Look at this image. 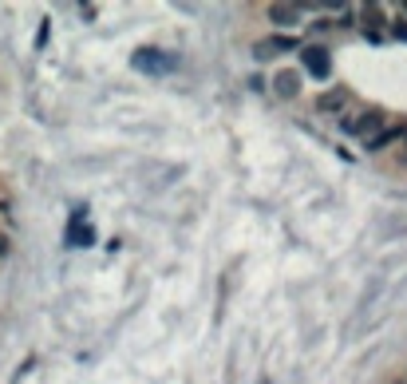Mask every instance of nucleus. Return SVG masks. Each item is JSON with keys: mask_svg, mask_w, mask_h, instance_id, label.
Wrapping results in <instances>:
<instances>
[{"mask_svg": "<svg viewBox=\"0 0 407 384\" xmlns=\"http://www.w3.org/2000/svg\"><path fill=\"white\" fill-rule=\"evenodd\" d=\"M130 64L139 71H147V76H166V71L178 68V56L174 52H159V48H139L130 56Z\"/></svg>", "mask_w": 407, "mask_h": 384, "instance_id": "nucleus-1", "label": "nucleus"}, {"mask_svg": "<svg viewBox=\"0 0 407 384\" xmlns=\"http://www.w3.org/2000/svg\"><path fill=\"white\" fill-rule=\"evenodd\" d=\"M300 64H305V71L312 80H328L332 76V52L324 44H305L300 48Z\"/></svg>", "mask_w": 407, "mask_h": 384, "instance_id": "nucleus-2", "label": "nucleus"}, {"mask_svg": "<svg viewBox=\"0 0 407 384\" xmlns=\"http://www.w3.org/2000/svg\"><path fill=\"white\" fill-rule=\"evenodd\" d=\"M293 48H300L293 36H273V40H261L257 48H253V56H257V60H269V56H281V52H293Z\"/></svg>", "mask_w": 407, "mask_h": 384, "instance_id": "nucleus-3", "label": "nucleus"}, {"mask_svg": "<svg viewBox=\"0 0 407 384\" xmlns=\"http://www.w3.org/2000/svg\"><path fill=\"white\" fill-rule=\"evenodd\" d=\"M273 91L281 100H297L300 95V71H277L273 76Z\"/></svg>", "mask_w": 407, "mask_h": 384, "instance_id": "nucleus-4", "label": "nucleus"}, {"mask_svg": "<svg viewBox=\"0 0 407 384\" xmlns=\"http://www.w3.org/2000/svg\"><path fill=\"white\" fill-rule=\"evenodd\" d=\"M265 16L273 24H281V28H293V24L300 20V8H297V4H269Z\"/></svg>", "mask_w": 407, "mask_h": 384, "instance_id": "nucleus-5", "label": "nucleus"}, {"mask_svg": "<svg viewBox=\"0 0 407 384\" xmlns=\"http://www.w3.org/2000/svg\"><path fill=\"white\" fill-rule=\"evenodd\" d=\"M384 127V112H364L356 123H344V131H356V135H372Z\"/></svg>", "mask_w": 407, "mask_h": 384, "instance_id": "nucleus-6", "label": "nucleus"}, {"mask_svg": "<svg viewBox=\"0 0 407 384\" xmlns=\"http://www.w3.org/2000/svg\"><path fill=\"white\" fill-rule=\"evenodd\" d=\"M344 103H348V91H344V88H332V91H324V95L317 100V112L332 115V112H340Z\"/></svg>", "mask_w": 407, "mask_h": 384, "instance_id": "nucleus-7", "label": "nucleus"}, {"mask_svg": "<svg viewBox=\"0 0 407 384\" xmlns=\"http://www.w3.org/2000/svg\"><path fill=\"white\" fill-rule=\"evenodd\" d=\"M403 127H387V131H376L372 139H367V151H384V147H391V143H399L403 139Z\"/></svg>", "mask_w": 407, "mask_h": 384, "instance_id": "nucleus-8", "label": "nucleus"}, {"mask_svg": "<svg viewBox=\"0 0 407 384\" xmlns=\"http://www.w3.org/2000/svg\"><path fill=\"white\" fill-rule=\"evenodd\" d=\"M360 20H364V28H372V32H376L379 24H384V8H379V4H364Z\"/></svg>", "mask_w": 407, "mask_h": 384, "instance_id": "nucleus-9", "label": "nucleus"}, {"mask_svg": "<svg viewBox=\"0 0 407 384\" xmlns=\"http://www.w3.org/2000/svg\"><path fill=\"white\" fill-rule=\"evenodd\" d=\"M91 238H95V234H91V226H68V246H91Z\"/></svg>", "mask_w": 407, "mask_h": 384, "instance_id": "nucleus-10", "label": "nucleus"}, {"mask_svg": "<svg viewBox=\"0 0 407 384\" xmlns=\"http://www.w3.org/2000/svg\"><path fill=\"white\" fill-rule=\"evenodd\" d=\"M391 32H396V40L407 44V20H396V24H391Z\"/></svg>", "mask_w": 407, "mask_h": 384, "instance_id": "nucleus-11", "label": "nucleus"}, {"mask_svg": "<svg viewBox=\"0 0 407 384\" xmlns=\"http://www.w3.org/2000/svg\"><path fill=\"white\" fill-rule=\"evenodd\" d=\"M48 28H51V24L44 20V24H40V32H36V48H44V44H48Z\"/></svg>", "mask_w": 407, "mask_h": 384, "instance_id": "nucleus-12", "label": "nucleus"}, {"mask_svg": "<svg viewBox=\"0 0 407 384\" xmlns=\"http://www.w3.org/2000/svg\"><path fill=\"white\" fill-rule=\"evenodd\" d=\"M336 24H340V28H352V24H356V16H352V12H340Z\"/></svg>", "mask_w": 407, "mask_h": 384, "instance_id": "nucleus-13", "label": "nucleus"}, {"mask_svg": "<svg viewBox=\"0 0 407 384\" xmlns=\"http://www.w3.org/2000/svg\"><path fill=\"white\" fill-rule=\"evenodd\" d=\"M4 253H8V238H4V234H0V258H4Z\"/></svg>", "mask_w": 407, "mask_h": 384, "instance_id": "nucleus-14", "label": "nucleus"}, {"mask_svg": "<svg viewBox=\"0 0 407 384\" xmlns=\"http://www.w3.org/2000/svg\"><path fill=\"white\" fill-rule=\"evenodd\" d=\"M403 12H407V4H403Z\"/></svg>", "mask_w": 407, "mask_h": 384, "instance_id": "nucleus-15", "label": "nucleus"}]
</instances>
